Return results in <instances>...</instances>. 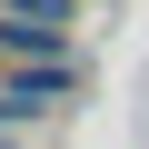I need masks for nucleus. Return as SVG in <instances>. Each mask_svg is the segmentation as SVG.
Returning a JSON list of instances; mask_svg holds the SVG:
<instances>
[{"mask_svg": "<svg viewBox=\"0 0 149 149\" xmlns=\"http://www.w3.org/2000/svg\"><path fill=\"white\" fill-rule=\"evenodd\" d=\"M10 20H30V30H60L70 40V20H80V0H0Z\"/></svg>", "mask_w": 149, "mask_h": 149, "instance_id": "3", "label": "nucleus"}, {"mask_svg": "<svg viewBox=\"0 0 149 149\" xmlns=\"http://www.w3.org/2000/svg\"><path fill=\"white\" fill-rule=\"evenodd\" d=\"M0 60H70V40H60V30H30V20L0 10Z\"/></svg>", "mask_w": 149, "mask_h": 149, "instance_id": "2", "label": "nucleus"}, {"mask_svg": "<svg viewBox=\"0 0 149 149\" xmlns=\"http://www.w3.org/2000/svg\"><path fill=\"white\" fill-rule=\"evenodd\" d=\"M0 149H10V139H0Z\"/></svg>", "mask_w": 149, "mask_h": 149, "instance_id": "4", "label": "nucleus"}, {"mask_svg": "<svg viewBox=\"0 0 149 149\" xmlns=\"http://www.w3.org/2000/svg\"><path fill=\"white\" fill-rule=\"evenodd\" d=\"M70 90H80V60H0V129L50 119Z\"/></svg>", "mask_w": 149, "mask_h": 149, "instance_id": "1", "label": "nucleus"}]
</instances>
